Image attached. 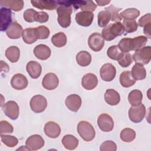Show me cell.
<instances>
[{
  "label": "cell",
  "instance_id": "cell-1",
  "mask_svg": "<svg viewBox=\"0 0 151 151\" xmlns=\"http://www.w3.org/2000/svg\"><path fill=\"white\" fill-rule=\"evenodd\" d=\"M60 6L57 9L58 14L57 21L63 28H67L71 24V15L73 12L71 6L66 4L65 1H57Z\"/></svg>",
  "mask_w": 151,
  "mask_h": 151
},
{
  "label": "cell",
  "instance_id": "cell-2",
  "mask_svg": "<svg viewBox=\"0 0 151 151\" xmlns=\"http://www.w3.org/2000/svg\"><path fill=\"white\" fill-rule=\"evenodd\" d=\"M124 32V29L122 23L120 22H116L115 23H111L104 27L102 30L101 35L104 40L106 41H111L116 37L122 35Z\"/></svg>",
  "mask_w": 151,
  "mask_h": 151
},
{
  "label": "cell",
  "instance_id": "cell-3",
  "mask_svg": "<svg viewBox=\"0 0 151 151\" xmlns=\"http://www.w3.org/2000/svg\"><path fill=\"white\" fill-rule=\"evenodd\" d=\"M77 132L80 137L86 142H90L94 139L96 132L93 126L88 122L80 121L77 125Z\"/></svg>",
  "mask_w": 151,
  "mask_h": 151
},
{
  "label": "cell",
  "instance_id": "cell-4",
  "mask_svg": "<svg viewBox=\"0 0 151 151\" xmlns=\"http://www.w3.org/2000/svg\"><path fill=\"white\" fill-rule=\"evenodd\" d=\"M133 60L136 63L142 65L149 64L151 60V47H143L135 51L133 55Z\"/></svg>",
  "mask_w": 151,
  "mask_h": 151
},
{
  "label": "cell",
  "instance_id": "cell-5",
  "mask_svg": "<svg viewBox=\"0 0 151 151\" xmlns=\"http://www.w3.org/2000/svg\"><path fill=\"white\" fill-rule=\"evenodd\" d=\"M146 114V107L144 104H140L136 106H131L129 110L130 120L135 123L141 122Z\"/></svg>",
  "mask_w": 151,
  "mask_h": 151
},
{
  "label": "cell",
  "instance_id": "cell-6",
  "mask_svg": "<svg viewBox=\"0 0 151 151\" xmlns=\"http://www.w3.org/2000/svg\"><path fill=\"white\" fill-rule=\"evenodd\" d=\"M31 109L36 113L44 111L47 106V101L45 97L42 95L34 96L29 103Z\"/></svg>",
  "mask_w": 151,
  "mask_h": 151
},
{
  "label": "cell",
  "instance_id": "cell-7",
  "mask_svg": "<svg viewBox=\"0 0 151 151\" xmlns=\"http://www.w3.org/2000/svg\"><path fill=\"white\" fill-rule=\"evenodd\" d=\"M88 45L91 50L97 52L100 51L104 47V40L101 34L99 32H94L88 37Z\"/></svg>",
  "mask_w": 151,
  "mask_h": 151
},
{
  "label": "cell",
  "instance_id": "cell-8",
  "mask_svg": "<svg viewBox=\"0 0 151 151\" xmlns=\"http://www.w3.org/2000/svg\"><path fill=\"white\" fill-rule=\"evenodd\" d=\"M2 107L4 114L11 120H17L19 114V109L18 104L12 100L6 102Z\"/></svg>",
  "mask_w": 151,
  "mask_h": 151
},
{
  "label": "cell",
  "instance_id": "cell-9",
  "mask_svg": "<svg viewBox=\"0 0 151 151\" xmlns=\"http://www.w3.org/2000/svg\"><path fill=\"white\" fill-rule=\"evenodd\" d=\"M97 125L102 131L109 132L113 129L114 122L110 115L106 113H103L97 119Z\"/></svg>",
  "mask_w": 151,
  "mask_h": 151
},
{
  "label": "cell",
  "instance_id": "cell-10",
  "mask_svg": "<svg viewBox=\"0 0 151 151\" xmlns=\"http://www.w3.org/2000/svg\"><path fill=\"white\" fill-rule=\"evenodd\" d=\"M116 74V68L111 63H106L103 64L100 70V77L104 81H111L115 78Z\"/></svg>",
  "mask_w": 151,
  "mask_h": 151
},
{
  "label": "cell",
  "instance_id": "cell-11",
  "mask_svg": "<svg viewBox=\"0 0 151 151\" xmlns=\"http://www.w3.org/2000/svg\"><path fill=\"white\" fill-rule=\"evenodd\" d=\"M44 145L43 138L39 134H33L29 136L25 142V146L28 150H37Z\"/></svg>",
  "mask_w": 151,
  "mask_h": 151
},
{
  "label": "cell",
  "instance_id": "cell-12",
  "mask_svg": "<svg viewBox=\"0 0 151 151\" xmlns=\"http://www.w3.org/2000/svg\"><path fill=\"white\" fill-rule=\"evenodd\" d=\"M11 9L6 7H1V31H6L12 22Z\"/></svg>",
  "mask_w": 151,
  "mask_h": 151
},
{
  "label": "cell",
  "instance_id": "cell-13",
  "mask_svg": "<svg viewBox=\"0 0 151 151\" xmlns=\"http://www.w3.org/2000/svg\"><path fill=\"white\" fill-rule=\"evenodd\" d=\"M94 14L91 12L89 11H80L76 15V21L81 26L88 27L90 26L93 21Z\"/></svg>",
  "mask_w": 151,
  "mask_h": 151
},
{
  "label": "cell",
  "instance_id": "cell-14",
  "mask_svg": "<svg viewBox=\"0 0 151 151\" xmlns=\"http://www.w3.org/2000/svg\"><path fill=\"white\" fill-rule=\"evenodd\" d=\"M58 84V78L53 73H49L45 74L42 81L43 87L48 90H52L56 88Z\"/></svg>",
  "mask_w": 151,
  "mask_h": 151
},
{
  "label": "cell",
  "instance_id": "cell-15",
  "mask_svg": "<svg viewBox=\"0 0 151 151\" xmlns=\"http://www.w3.org/2000/svg\"><path fill=\"white\" fill-rule=\"evenodd\" d=\"M28 84V81L27 77L21 73L15 74L11 80L12 87L17 90H21L25 88Z\"/></svg>",
  "mask_w": 151,
  "mask_h": 151
},
{
  "label": "cell",
  "instance_id": "cell-16",
  "mask_svg": "<svg viewBox=\"0 0 151 151\" xmlns=\"http://www.w3.org/2000/svg\"><path fill=\"white\" fill-rule=\"evenodd\" d=\"M65 104L70 110L74 112H77L81 107V99L77 94H71L66 98Z\"/></svg>",
  "mask_w": 151,
  "mask_h": 151
},
{
  "label": "cell",
  "instance_id": "cell-17",
  "mask_svg": "<svg viewBox=\"0 0 151 151\" xmlns=\"http://www.w3.org/2000/svg\"><path fill=\"white\" fill-rule=\"evenodd\" d=\"M44 130L46 136L53 139L58 137L61 133V128L60 126L52 121L48 122L45 124Z\"/></svg>",
  "mask_w": 151,
  "mask_h": 151
},
{
  "label": "cell",
  "instance_id": "cell-18",
  "mask_svg": "<svg viewBox=\"0 0 151 151\" xmlns=\"http://www.w3.org/2000/svg\"><path fill=\"white\" fill-rule=\"evenodd\" d=\"M98 84L97 76L93 73L85 74L81 80V85L84 88L87 90L94 89Z\"/></svg>",
  "mask_w": 151,
  "mask_h": 151
},
{
  "label": "cell",
  "instance_id": "cell-19",
  "mask_svg": "<svg viewBox=\"0 0 151 151\" xmlns=\"http://www.w3.org/2000/svg\"><path fill=\"white\" fill-rule=\"evenodd\" d=\"M31 3L32 6L40 9H47V10H54L57 8L58 4L57 1L51 0H38V1H31Z\"/></svg>",
  "mask_w": 151,
  "mask_h": 151
},
{
  "label": "cell",
  "instance_id": "cell-20",
  "mask_svg": "<svg viewBox=\"0 0 151 151\" xmlns=\"http://www.w3.org/2000/svg\"><path fill=\"white\" fill-rule=\"evenodd\" d=\"M23 29L17 21L13 22L6 31V35L11 39H18L22 36Z\"/></svg>",
  "mask_w": 151,
  "mask_h": 151
},
{
  "label": "cell",
  "instance_id": "cell-21",
  "mask_svg": "<svg viewBox=\"0 0 151 151\" xmlns=\"http://www.w3.org/2000/svg\"><path fill=\"white\" fill-rule=\"evenodd\" d=\"M26 70L29 76L34 79L38 78L41 73L42 67L40 63L35 61H29L26 66Z\"/></svg>",
  "mask_w": 151,
  "mask_h": 151
},
{
  "label": "cell",
  "instance_id": "cell-22",
  "mask_svg": "<svg viewBox=\"0 0 151 151\" xmlns=\"http://www.w3.org/2000/svg\"><path fill=\"white\" fill-rule=\"evenodd\" d=\"M34 54L38 59L45 60L50 57L51 50L45 44H39L34 48Z\"/></svg>",
  "mask_w": 151,
  "mask_h": 151
},
{
  "label": "cell",
  "instance_id": "cell-23",
  "mask_svg": "<svg viewBox=\"0 0 151 151\" xmlns=\"http://www.w3.org/2000/svg\"><path fill=\"white\" fill-rule=\"evenodd\" d=\"M106 102L110 106H116L120 101V96L117 91L114 89H107L104 94Z\"/></svg>",
  "mask_w": 151,
  "mask_h": 151
},
{
  "label": "cell",
  "instance_id": "cell-24",
  "mask_svg": "<svg viewBox=\"0 0 151 151\" xmlns=\"http://www.w3.org/2000/svg\"><path fill=\"white\" fill-rule=\"evenodd\" d=\"M131 74L134 80H142L146 77V71L143 65L136 63L132 68Z\"/></svg>",
  "mask_w": 151,
  "mask_h": 151
},
{
  "label": "cell",
  "instance_id": "cell-25",
  "mask_svg": "<svg viewBox=\"0 0 151 151\" xmlns=\"http://www.w3.org/2000/svg\"><path fill=\"white\" fill-rule=\"evenodd\" d=\"M0 4L15 12L21 11L24 5V1L21 0H1Z\"/></svg>",
  "mask_w": 151,
  "mask_h": 151
},
{
  "label": "cell",
  "instance_id": "cell-26",
  "mask_svg": "<svg viewBox=\"0 0 151 151\" xmlns=\"http://www.w3.org/2000/svg\"><path fill=\"white\" fill-rule=\"evenodd\" d=\"M147 41V37L143 35H140L133 38H131L130 48L131 51H136L145 47Z\"/></svg>",
  "mask_w": 151,
  "mask_h": 151
},
{
  "label": "cell",
  "instance_id": "cell-27",
  "mask_svg": "<svg viewBox=\"0 0 151 151\" xmlns=\"http://www.w3.org/2000/svg\"><path fill=\"white\" fill-rule=\"evenodd\" d=\"M62 143L68 150H74L78 145V140L73 135L66 134L62 139Z\"/></svg>",
  "mask_w": 151,
  "mask_h": 151
},
{
  "label": "cell",
  "instance_id": "cell-28",
  "mask_svg": "<svg viewBox=\"0 0 151 151\" xmlns=\"http://www.w3.org/2000/svg\"><path fill=\"white\" fill-rule=\"evenodd\" d=\"M120 83L123 87L128 88L133 86L135 84L136 80L132 77L130 71H125L122 72L120 76Z\"/></svg>",
  "mask_w": 151,
  "mask_h": 151
},
{
  "label": "cell",
  "instance_id": "cell-29",
  "mask_svg": "<svg viewBox=\"0 0 151 151\" xmlns=\"http://www.w3.org/2000/svg\"><path fill=\"white\" fill-rule=\"evenodd\" d=\"M143 99V94L139 90H133L131 91L128 96V100L132 106H136L142 103Z\"/></svg>",
  "mask_w": 151,
  "mask_h": 151
},
{
  "label": "cell",
  "instance_id": "cell-30",
  "mask_svg": "<svg viewBox=\"0 0 151 151\" xmlns=\"http://www.w3.org/2000/svg\"><path fill=\"white\" fill-rule=\"evenodd\" d=\"M22 37L24 42L27 44H31L38 40L35 34V28H27L25 29L23 31Z\"/></svg>",
  "mask_w": 151,
  "mask_h": 151
},
{
  "label": "cell",
  "instance_id": "cell-31",
  "mask_svg": "<svg viewBox=\"0 0 151 151\" xmlns=\"http://www.w3.org/2000/svg\"><path fill=\"white\" fill-rule=\"evenodd\" d=\"M76 61L77 64L81 67L88 66L91 63V55L86 51H81L77 54Z\"/></svg>",
  "mask_w": 151,
  "mask_h": 151
},
{
  "label": "cell",
  "instance_id": "cell-32",
  "mask_svg": "<svg viewBox=\"0 0 151 151\" xmlns=\"http://www.w3.org/2000/svg\"><path fill=\"white\" fill-rule=\"evenodd\" d=\"M5 56L11 63H16L20 56V50L17 46H11L5 51Z\"/></svg>",
  "mask_w": 151,
  "mask_h": 151
},
{
  "label": "cell",
  "instance_id": "cell-33",
  "mask_svg": "<svg viewBox=\"0 0 151 151\" xmlns=\"http://www.w3.org/2000/svg\"><path fill=\"white\" fill-rule=\"evenodd\" d=\"M98 25L100 27H105L111 20V13L110 11L106 8L104 10L99 12L97 15Z\"/></svg>",
  "mask_w": 151,
  "mask_h": 151
},
{
  "label": "cell",
  "instance_id": "cell-34",
  "mask_svg": "<svg viewBox=\"0 0 151 151\" xmlns=\"http://www.w3.org/2000/svg\"><path fill=\"white\" fill-rule=\"evenodd\" d=\"M52 44L56 47L60 48L64 47L67 43V37L63 32H59L54 34L51 38Z\"/></svg>",
  "mask_w": 151,
  "mask_h": 151
},
{
  "label": "cell",
  "instance_id": "cell-35",
  "mask_svg": "<svg viewBox=\"0 0 151 151\" xmlns=\"http://www.w3.org/2000/svg\"><path fill=\"white\" fill-rule=\"evenodd\" d=\"M133 60V56L129 52H120L117 60L119 65L124 68L129 67Z\"/></svg>",
  "mask_w": 151,
  "mask_h": 151
},
{
  "label": "cell",
  "instance_id": "cell-36",
  "mask_svg": "<svg viewBox=\"0 0 151 151\" xmlns=\"http://www.w3.org/2000/svg\"><path fill=\"white\" fill-rule=\"evenodd\" d=\"M140 15V11L134 8H127L120 14V17L124 19H135Z\"/></svg>",
  "mask_w": 151,
  "mask_h": 151
},
{
  "label": "cell",
  "instance_id": "cell-37",
  "mask_svg": "<svg viewBox=\"0 0 151 151\" xmlns=\"http://www.w3.org/2000/svg\"><path fill=\"white\" fill-rule=\"evenodd\" d=\"M120 139L124 142H131L136 137L135 131L130 128H125L120 132Z\"/></svg>",
  "mask_w": 151,
  "mask_h": 151
},
{
  "label": "cell",
  "instance_id": "cell-38",
  "mask_svg": "<svg viewBox=\"0 0 151 151\" xmlns=\"http://www.w3.org/2000/svg\"><path fill=\"white\" fill-rule=\"evenodd\" d=\"M122 25L127 33H132L136 31L138 27L137 23L135 19H124Z\"/></svg>",
  "mask_w": 151,
  "mask_h": 151
},
{
  "label": "cell",
  "instance_id": "cell-39",
  "mask_svg": "<svg viewBox=\"0 0 151 151\" xmlns=\"http://www.w3.org/2000/svg\"><path fill=\"white\" fill-rule=\"evenodd\" d=\"M35 34L38 39L44 40L47 38L50 34V29L45 25H40L35 28Z\"/></svg>",
  "mask_w": 151,
  "mask_h": 151
},
{
  "label": "cell",
  "instance_id": "cell-40",
  "mask_svg": "<svg viewBox=\"0 0 151 151\" xmlns=\"http://www.w3.org/2000/svg\"><path fill=\"white\" fill-rule=\"evenodd\" d=\"M1 138L2 143L9 147H13L15 146L18 143V139L14 136L1 134Z\"/></svg>",
  "mask_w": 151,
  "mask_h": 151
},
{
  "label": "cell",
  "instance_id": "cell-41",
  "mask_svg": "<svg viewBox=\"0 0 151 151\" xmlns=\"http://www.w3.org/2000/svg\"><path fill=\"white\" fill-rule=\"evenodd\" d=\"M111 13V20L114 22H120L122 18L120 16L119 12L122 10V8H118L113 5H110L107 7Z\"/></svg>",
  "mask_w": 151,
  "mask_h": 151
},
{
  "label": "cell",
  "instance_id": "cell-42",
  "mask_svg": "<svg viewBox=\"0 0 151 151\" xmlns=\"http://www.w3.org/2000/svg\"><path fill=\"white\" fill-rule=\"evenodd\" d=\"M97 5L93 1H82L80 8L82 11L93 12L96 10Z\"/></svg>",
  "mask_w": 151,
  "mask_h": 151
},
{
  "label": "cell",
  "instance_id": "cell-43",
  "mask_svg": "<svg viewBox=\"0 0 151 151\" xmlns=\"http://www.w3.org/2000/svg\"><path fill=\"white\" fill-rule=\"evenodd\" d=\"M130 40L131 38H124L119 41L117 46L122 52H129L131 51L130 48Z\"/></svg>",
  "mask_w": 151,
  "mask_h": 151
},
{
  "label": "cell",
  "instance_id": "cell-44",
  "mask_svg": "<svg viewBox=\"0 0 151 151\" xmlns=\"http://www.w3.org/2000/svg\"><path fill=\"white\" fill-rule=\"evenodd\" d=\"M13 126L6 120H1L0 122V134L12 133L13 132Z\"/></svg>",
  "mask_w": 151,
  "mask_h": 151
},
{
  "label": "cell",
  "instance_id": "cell-45",
  "mask_svg": "<svg viewBox=\"0 0 151 151\" xmlns=\"http://www.w3.org/2000/svg\"><path fill=\"white\" fill-rule=\"evenodd\" d=\"M120 52L117 45H112L107 49V55L110 59L117 60Z\"/></svg>",
  "mask_w": 151,
  "mask_h": 151
},
{
  "label": "cell",
  "instance_id": "cell-46",
  "mask_svg": "<svg viewBox=\"0 0 151 151\" xmlns=\"http://www.w3.org/2000/svg\"><path fill=\"white\" fill-rule=\"evenodd\" d=\"M117 150L116 144L111 140H107L101 143L100 147V151H116Z\"/></svg>",
  "mask_w": 151,
  "mask_h": 151
},
{
  "label": "cell",
  "instance_id": "cell-47",
  "mask_svg": "<svg viewBox=\"0 0 151 151\" xmlns=\"http://www.w3.org/2000/svg\"><path fill=\"white\" fill-rule=\"evenodd\" d=\"M37 11L33 9H28L25 10L23 14L25 21L27 22H33L35 21V16Z\"/></svg>",
  "mask_w": 151,
  "mask_h": 151
},
{
  "label": "cell",
  "instance_id": "cell-48",
  "mask_svg": "<svg viewBox=\"0 0 151 151\" xmlns=\"http://www.w3.org/2000/svg\"><path fill=\"white\" fill-rule=\"evenodd\" d=\"M49 15L48 14L44 11L37 12L35 16V21L40 23H44L48 21Z\"/></svg>",
  "mask_w": 151,
  "mask_h": 151
},
{
  "label": "cell",
  "instance_id": "cell-49",
  "mask_svg": "<svg viewBox=\"0 0 151 151\" xmlns=\"http://www.w3.org/2000/svg\"><path fill=\"white\" fill-rule=\"evenodd\" d=\"M149 23H151V15L150 13H148L139 19L137 25L140 27H144Z\"/></svg>",
  "mask_w": 151,
  "mask_h": 151
},
{
  "label": "cell",
  "instance_id": "cell-50",
  "mask_svg": "<svg viewBox=\"0 0 151 151\" xmlns=\"http://www.w3.org/2000/svg\"><path fill=\"white\" fill-rule=\"evenodd\" d=\"M150 28H151V23H149L145 25L143 28V32L147 38H150Z\"/></svg>",
  "mask_w": 151,
  "mask_h": 151
},
{
  "label": "cell",
  "instance_id": "cell-51",
  "mask_svg": "<svg viewBox=\"0 0 151 151\" xmlns=\"http://www.w3.org/2000/svg\"><path fill=\"white\" fill-rule=\"evenodd\" d=\"M110 2H111L110 1H96V2L100 6H104V5L109 4Z\"/></svg>",
  "mask_w": 151,
  "mask_h": 151
}]
</instances>
